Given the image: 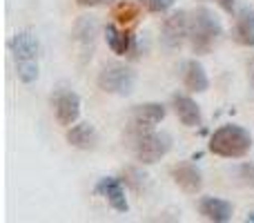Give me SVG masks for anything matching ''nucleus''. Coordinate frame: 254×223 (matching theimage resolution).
<instances>
[{
  "label": "nucleus",
  "mask_w": 254,
  "mask_h": 223,
  "mask_svg": "<svg viewBox=\"0 0 254 223\" xmlns=\"http://www.w3.org/2000/svg\"><path fill=\"white\" fill-rule=\"evenodd\" d=\"M9 52L16 63V76L20 83L31 85L38 78V56L40 43L31 31H18L9 40Z\"/></svg>",
  "instance_id": "1"
},
{
  "label": "nucleus",
  "mask_w": 254,
  "mask_h": 223,
  "mask_svg": "<svg viewBox=\"0 0 254 223\" xmlns=\"http://www.w3.org/2000/svg\"><path fill=\"white\" fill-rule=\"evenodd\" d=\"M221 36V22L207 7H198L190 13V47L194 54L205 56L212 52Z\"/></svg>",
  "instance_id": "2"
},
{
  "label": "nucleus",
  "mask_w": 254,
  "mask_h": 223,
  "mask_svg": "<svg viewBox=\"0 0 254 223\" xmlns=\"http://www.w3.org/2000/svg\"><path fill=\"white\" fill-rule=\"evenodd\" d=\"M207 148L221 158H243L252 149V136L241 125H223L212 134Z\"/></svg>",
  "instance_id": "3"
},
{
  "label": "nucleus",
  "mask_w": 254,
  "mask_h": 223,
  "mask_svg": "<svg viewBox=\"0 0 254 223\" xmlns=\"http://www.w3.org/2000/svg\"><path fill=\"white\" fill-rule=\"evenodd\" d=\"M131 141V152L134 158L143 165H152V163L161 161L167 152L172 149V136L165 132H156V130H147L140 134L129 136Z\"/></svg>",
  "instance_id": "4"
},
{
  "label": "nucleus",
  "mask_w": 254,
  "mask_h": 223,
  "mask_svg": "<svg viewBox=\"0 0 254 223\" xmlns=\"http://www.w3.org/2000/svg\"><path fill=\"white\" fill-rule=\"evenodd\" d=\"M96 83L105 94L129 96L136 87V72L125 63H107L98 74Z\"/></svg>",
  "instance_id": "5"
},
{
  "label": "nucleus",
  "mask_w": 254,
  "mask_h": 223,
  "mask_svg": "<svg viewBox=\"0 0 254 223\" xmlns=\"http://www.w3.org/2000/svg\"><path fill=\"white\" fill-rule=\"evenodd\" d=\"M165 118V105L161 103H143V105H136L129 112V121H127V134L134 136L140 132L154 130L158 123Z\"/></svg>",
  "instance_id": "6"
},
{
  "label": "nucleus",
  "mask_w": 254,
  "mask_h": 223,
  "mask_svg": "<svg viewBox=\"0 0 254 223\" xmlns=\"http://www.w3.org/2000/svg\"><path fill=\"white\" fill-rule=\"evenodd\" d=\"M161 40L167 49H179L185 40H190V13L174 11L163 20Z\"/></svg>",
  "instance_id": "7"
},
{
  "label": "nucleus",
  "mask_w": 254,
  "mask_h": 223,
  "mask_svg": "<svg viewBox=\"0 0 254 223\" xmlns=\"http://www.w3.org/2000/svg\"><path fill=\"white\" fill-rule=\"evenodd\" d=\"M54 114L63 127H71L80 116V98L71 89H61L54 96Z\"/></svg>",
  "instance_id": "8"
},
{
  "label": "nucleus",
  "mask_w": 254,
  "mask_h": 223,
  "mask_svg": "<svg viewBox=\"0 0 254 223\" xmlns=\"http://www.w3.org/2000/svg\"><path fill=\"white\" fill-rule=\"evenodd\" d=\"M170 176L185 194H198L203 188V174L194 163L183 161V163H176L174 167L170 170Z\"/></svg>",
  "instance_id": "9"
},
{
  "label": "nucleus",
  "mask_w": 254,
  "mask_h": 223,
  "mask_svg": "<svg viewBox=\"0 0 254 223\" xmlns=\"http://www.w3.org/2000/svg\"><path fill=\"white\" fill-rule=\"evenodd\" d=\"M94 192L98 197H103L116 212H125L129 210V203H127V197H125V188H123V179H116V176H105L96 183Z\"/></svg>",
  "instance_id": "10"
},
{
  "label": "nucleus",
  "mask_w": 254,
  "mask_h": 223,
  "mask_svg": "<svg viewBox=\"0 0 254 223\" xmlns=\"http://www.w3.org/2000/svg\"><path fill=\"white\" fill-rule=\"evenodd\" d=\"M172 107H174V114L185 127H198L203 121L201 116V107L196 105L194 98H190L188 94H174L172 96Z\"/></svg>",
  "instance_id": "11"
},
{
  "label": "nucleus",
  "mask_w": 254,
  "mask_h": 223,
  "mask_svg": "<svg viewBox=\"0 0 254 223\" xmlns=\"http://www.w3.org/2000/svg\"><path fill=\"white\" fill-rule=\"evenodd\" d=\"M198 215L207 221L214 223H225L232 219L234 208L232 203H228L225 199H216V197H203L198 201Z\"/></svg>",
  "instance_id": "12"
},
{
  "label": "nucleus",
  "mask_w": 254,
  "mask_h": 223,
  "mask_svg": "<svg viewBox=\"0 0 254 223\" xmlns=\"http://www.w3.org/2000/svg\"><path fill=\"white\" fill-rule=\"evenodd\" d=\"M232 38L241 47H254V9L241 7L232 27Z\"/></svg>",
  "instance_id": "13"
},
{
  "label": "nucleus",
  "mask_w": 254,
  "mask_h": 223,
  "mask_svg": "<svg viewBox=\"0 0 254 223\" xmlns=\"http://www.w3.org/2000/svg\"><path fill=\"white\" fill-rule=\"evenodd\" d=\"M105 40H107V47H110L114 54L127 56L131 45H134V40H136V36L127 29H121L119 22H110V25H105Z\"/></svg>",
  "instance_id": "14"
},
{
  "label": "nucleus",
  "mask_w": 254,
  "mask_h": 223,
  "mask_svg": "<svg viewBox=\"0 0 254 223\" xmlns=\"http://www.w3.org/2000/svg\"><path fill=\"white\" fill-rule=\"evenodd\" d=\"M181 76H183V85L190 89V92L201 94L210 87V78H207V74H205V67H203L198 61H194V58L183 63Z\"/></svg>",
  "instance_id": "15"
},
{
  "label": "nucleus",
  "mask_w": 254,
  "mask_h": 223,
  "mask_svg": "<svg viewBox=\"0 0 254 223\" xmlns=\"http://www.w3.org/2000/svg\"><path fill=\"white\" fill-rule=\"evenodd\" d=\"M67 143L78 149H94L98 143V134L92 123H78L67 130Z\"/></svg>",
  "instance_id": "16"
},
{
  "label": "nucleus",
  "mask_w": 254,
  "mask_h": 223,
  "mask_svg": "<svg viewBox=\"0 0 254 223\" xmlns=\"http://www.w3.org/2000/svg\"><path fill=\"white\" fill-rule=\"evenodd\" d=\"M94 36H96V22L92 18H83V20L76 22V29H74V43L78 45L80 54L85 58L92 56V49H94Z\"/></svg>",
  "instance_id": "17"
},
{
  "label": "nucleus",
  "mask_w": 254,
  "mask_h": 223,
  "mask_svg": "<svg viewBox=\"0 0 254 223\" xmlns=\"http://www.w3.org/2000/svg\"><path fill=\"white\" fill-rule=\"evenodd\" d=\"M138 16H140V4H138V0H136V2L123 0V2H119L114 9H112V18H114V20L119 22L121 27L134 25Z\"/></svg>",
  "instance_id": "18"
},
{
  "label": "nucleus",
  "mask_w": 254,
  "mask_h": 223,
  "mask_svg": "<svg viewBox=\"0 0 254 223\" xmlns=\"http://www.w3.org/2000/svg\"><path fill=\"white\" fill-rule=\"evenodd\" d=\"M123 183L129 185L134 192H140L145 188V176L136 167H127V170H123Z\"/></svg>",
  "instance_id": "19"
},
{
  "label": "nucleus",
  "mask_w": 254,
  "mask_h": 223,
  "mask_svg": "<svg viewBox=\"0 0 254 223\" xmlns=\"http://www.w3.org/2000/svg\"><path fill=\"white\" fill-rule=\"evenodd\" d=\"M138 4L149 13H165L172 9L174 0H138Z\"/></svg>",
  "instance_id": "20"
},
{
  "label": "nucleus",
  "mask_w": 254,
  "mask_h": 223,
  "mask_svg": "<svg viewBox=\"0 0 254 223\" xmlns=\"http://www.w3.org/2000/svg\"><path fill=\"white\" fill-rule=\"evenodd\" d=\"M239 179H241V183L254 188V165L252 163H246V165L239 167Z\"/></svg>",
  "instance_id": "21"
},
{
  "label": "nucleus",
  "mask_w": 254,
  "mask_h": 223,
  "mask_svg": "<svg viewBox=\"0 0 254 223\" xmlns=\"http://www.w3.org/2000/svg\"><path fill=\"white\" fill-rule=\"evenodd\" d=\"M80 7H101V4L110 2V0H76Z\"/></svg>",
  "instance_id": "22"
},
{
  "label": "nucleus",
  "mask_w": 254,
  "mask_h": 223,
  "mask_svg": "<svg viewBox=\"0 0 254 223\" xmlns=\"http://www.w3.org/2000/svg\"><path fill=\"white\" fill-rule=\"evenodd\" d=\"M216 4H219L223 11H228V13H232L234 11V0H214Z\"/></svg>",
  "instance_id": "23"
}]
</instances>
